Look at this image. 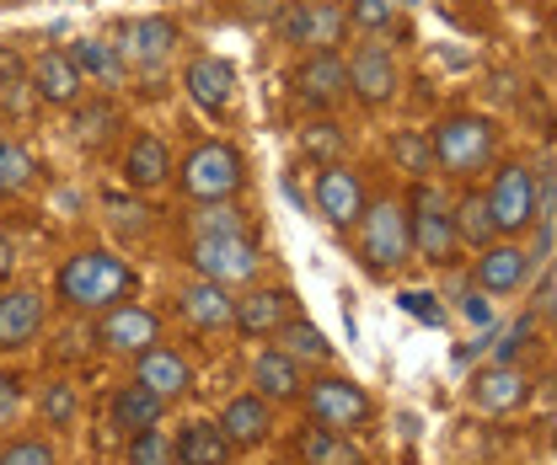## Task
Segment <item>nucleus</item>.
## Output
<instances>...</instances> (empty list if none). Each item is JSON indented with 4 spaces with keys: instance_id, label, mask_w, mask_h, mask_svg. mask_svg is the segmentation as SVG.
Instances as JSON below:
<instances>
[{
    "instance_id": "2f4dec72",
    "label": "nucleus",
    "mask_w": 557,
    "mask_h": 465,
    "mask_svg": "<svg viewBox=\"0 0 557 465\" xmlns=\"http://www.w3.org/2000/svg\"><path fill=\"white\" fill-rule=\"evenodd\" d=\"M392 161L403 166V172H413V177H429L434 172V155H429V139L418 129H403L392 139Z\"/></svg>"
},
{
    "instance_id": "79ce46f5",
    "label": "nucleus",
    "mask_w": 557,
    "mask_h": 465,
    "mask_svg": "<svg viewBox=\"0 0 557 465\" xmlns=\"http://www.w3.org/2000/svg\"><path fill=\"white\" fill-rule=\"evenodd\" d=\"M403 305H408V311H413V316H423V322H434V327H440V322H445V311H440V305H434V300H429V294H403Z\"/></svg>"
},
{
    "instance_id": "ddd939ff",
    "label": "nucleus",
    "mask_w": 557,
    "mask_h": 465,
    "mask_svg": "<svg viewBox=\"0 0 557 465\" xmlns=\"http://www.w3.org/2000/svg\"><path fill=\"white\" fill-rule=\"evenodd\" d=\"M317 209H322V219L338 225V230L359 225V214H364V183H359V172L327 161L322 177H317Z\"/></svg>"
},
{
    "instance_id": "f8f14e48",
    "label": "nucleus",
    "mask_w": 557,
    "mask_h": 465,
    "mask_svg": "<svg viewBox=\"0 0 557 465\" xmlns=\"http://www.w3.org/2000/svg\"><path fill=\"white\" fill-rule=\"evenodd\" d=\"M97 342L108 348V353H124V359H139L145 348H156L161 342V322H156V311H145V305H113L108 316H102V327H97Z\"/></svg>"
},
{
    "instance_id": "5701e85b",
    "label": "nucleus",
    "mask_w": 557,
    "mask_h": 465,
    "mask_svg": "<svg viewBox=\"0 0 557 465\" xmlns=\"http://www.w3.org/2000/svg\"><path fill=\"white\" fill-rule=\"evenodd\" d=\"M183 38V27L172 22V16H145V22H135L129 27V43H124V54L135 60V65L156 70L166 54H172V43Z\"/></svg>"
},
{
    "instance_id": "2eb2a0df",
    "label": "nucleus",
    "mask_w": 557,
    "mask_h": 465,
    "mask_svg": "<svg viewBox=\"0 0 557 465\" xmlns=\"http://www.w3.org/2000/svg\"><path fill=\"white\" fill-rule=\"evenodd\" d=\"M531 278V252L515 241H487L478 257V289L483 294H520Z\"/></svg>"
},
{
    "instance_id": "20e7f679",
    "label": "nucleus",
    "mask_w": 557,
    "mask_h": 465,
    "mask_svg": "<svg viewBox=\"0 0 557 465\" xmlns=\"http://www.w3.org/2000/svg\"><path fill=\"white\" fill-rule=\"evenodd\" d=\"M487 199V214H493V230L498 236H525L536 219H542V188H536V172L531 166H498L493 177V193Z\"/></svg>"
},
{
    "instance_id": "412c9836",
    "label": "nucleus",
    "mask_w": 557,
    "mask_h": 465,
    "mask_svg": "<svg viewBox=\"0 0 557 465\" xmlns=\"http://www.w3.org/2000/svg\"><path fill=\"white\" fill-rule=\"evenodd\" d=\"M472 397H478L483 412H515V406H525V397H531V380L515 364H493V369H483L472 380Z\"/></svg>"
},
{
    "instance_id": "f704fd0d",
    "label": "nucleus",
    "mask_w": 557,
    "mask_h": 465,
    "mask_svg": "<svg viewBox=\"0 0 557 465\" xmlns=\"http://www.w3.org/2000/svg\"><path fill=\"white\" fill-rule=\"evenodd\" d=\"M397 5H403V0H348V22L364 27V33H375V27H392Z\"/></svg>"
},
{
    "instance_id": "473e14b6",
    "label": "nucleus",
    "mask_w": 557,
    "mask_h": 465,
    "mask_svg": "<svg viewBox=\"0 0 557 465\" xmlns=\"http://www.w3.org/2000/svg\"><path fill=\"white\" fill-rule=\"evenodd\" d=\"M65 60L81 70V80H86V75H113V49H108L102 38H75L65 49Z\"/></svg>"
},
{
    "instance_id": "a211bd4d",
    "label": "nucleus",
    "mask_w": 557,
    "mask_h": 465,
    "mask_svg": "<svg viewBox=\"0 0 557 465\" xmlns=\"http://www.w3.org/2000/svg\"><path fill=\"white\" fill-rule=\"evenodd\" d=\"M183 86H188V97L205 108L209 118L231 113V102H236V70L225 65V60H214V54L194 60V65H188V75H183Z\"/></svg>"
},
{
    "instance_id": "a878e982",
    "label": "nucleus",
    "mask_w": 557,
    "mask_h": 465,
    "mask_svg": "<svg viewBox=\"0 0 557 465\" xmlns=\"http://www.w3.org/2000/svg\"><path fill=\"white\" fill-rule=\"evenodd\" d=\"M161 412H166V401L156 397V391H145V386H119V397H113V428H124V433H145V428H156L161 423Z\"/></svg>"
},
{
    "instance_id": "a19ab883",
    "label": "nucleus",
    "mask_w": 557,
    "mask_h": 465,
    "mask_svg": "<svg viewBox=\"0 0 557 465\" xmlns=\"http://www.w3.org/2000/svg\"><path fill=\"white\" fill-rule=\"evenodd\" d=\"M16 406H22V386H16V375H0V428L16 417Z\"/></svg>"
},
{
    "instance_id": "7ed1b4c3",
    "label": "nucleus",
    "mask_w": 557,
    "mask_h": 465,
    "mask_svg": "<svg viewBox=\"0 0 557 465\" xmlns=\"http://www.w3.org/2000/svg\"><path fill=\"white\" fill-rule=\"evenodd\" d=\"M177 188L194 203H231L247 188V161L236 144L205 139L199 150H188V161L177 166Z\"/></svg>"
},
{
    "instance_id": "f03ea898",
    "label": "nucleus",
    "mask_w": 557,
    "mask_h": 465,
    "mask_svg": "<svg viewBox=\"0 0 557 465\" xmlns=\"http://www.w3.org/2000/svg\"><path fill=\"white\" fill-rule=\"evenodd\" d=\"M423 139H429L434 166L450 172V177L483 172L487 161H493V150H498V129H493L487 118H478V113H450V118H440Z\"/></svg>"
},
{
    "instance_id": "4468645a",
    "label": "nucleus",
    "mask_w": 557,
    "mask_h": 465,
    "mask_svg": "<svg viewBox=\"0 0 557 465\" xmlns=\"http://www.w3.org/2000/svg\"><path fill=\"white\" fill-rule=\"evenodd\" d=\"M44 332V294L38 289H5L0 294V353H22Z\"/></svg>"
},
{
    "instance_id": "393cba45",
    "label": "nucleus",
    "mask_w": 557,
    "mask_h": 465,
    "mask_svg": "<svg viewBox=\"0 0 557 465\" xmlns=\"http://www.w3.org/2000/svg\"><path fill=\"white\" fill-rule=\"evenodd\" d=\"M252 386H258L263 401H295L300 397V364H295L284 348H269V353H258V364H252Z\"/></svg>"
},
{
    "instance_id": "ea45409f",
    "label": "nucleus",
    "mask_w": 557,
    "mask_h": 465,
    "mask_svg": "<svg viewBox=\"0 0 557 465\" xmlns=\"http://www.w3.org/2000/svg\"><path fill=\"white\" fill-rule=\"evenodd\" d=\"M108 124H119V113H113L108 102H97L91 113H81V118H75V134H81V139H102Z\"/></svg>"
},
{
    "instance_id": "09e8293b",
    "label": "nucleus",
    "mask_w": 557,
    "mask_h": 465,
    "mask_svg": "<svg viewBox=\"0 0 557 465\" xmlns=\"http://www.w3.org/2000/svg\"><path fill=\"white\" fill-rule=\"evenodd\" d=\"M11 5H16V0H11Z\"/></svg>"
},
{
    "instance_id": "7c9ffc66",
    "label": "nucleus",
    "mask_w": 557,
    "mask_h": 465,
    "mask_svg": "<svg viewBox=\"0 0 557 465\" xmlns=\"http://www.w3.org/2000/svg\"><path fill=\"white\" fill-rule=\"evenodd\" d=\"M38 177V166H33V155L22 150V144H11V139H0V199H16L27 183Z\"/></svg>"
},
{
    "instance_id": "9d476101",
    "label": "nucleus",
    "mask_w": 557,
    "mask_h": 465,
    "mask_svg": "<svg viewBox=\"0 0 557 465\" xmlns=\"http://www.w3.org/2000/svg\"><path fill=\"white\" fill-rule=\"evenodd\" d=\"M289 86H295V97H300L306 108H333V102L348 97V60L338 49H317V54H306V60L295 65Z\"/></svg>"
},
{
    "instance_id": "de8ad7c7",
    "label": "nucleus",
    "mask_w": 557,
    "mask_h": 465,
    "mask_svg": "<svg viewBox=\"0 0 557 465\" xmlns=\"http://www.w3.org/2000/svg\"><path fill=\"white\" fill-rule=\"evenodd\" d=\"M289 5H295V0H289Z\"/></svg>"
},
{
    "instance_id": "49530a36",
    "label": "nucleus",
    "mask_w": 557,
    "mask_h": 465,
    "mask_svg": "<svg viewBox=\"0 0 557 465\" xmlns=\"http://www.w3.org/2000/svg\"><path fill=\"white\" fill-rule=\"evenodd\" d=\"M166 465H183V461H166Z\"/></svg>"
},
{
    "instance_id": "b1692460",
    "label": "nucleus",
    "mask_w": 557,
    "mask_h": 465,
    "mask_svg": "<svg viewBox=\"0 0 557 465\" xmlns=\"http://www.w3.org/2000/svg\"><path fill=\"white\" fill-rule=\"evenodd\" d=\"M124 177H129V188H161V183L172 177V150H166V139L139 134L135 144H129V155H124Z\"/></svg>"
},
{
    "instance_id": "e433bc0d",
    "label": "nucleus",
    "mask_w": 557,
    "mask_h": 465,
    "mask_svg": "<svg viewBox=\"0 0 557 465\" xmlns=\"http://www.w3.org/2000/svg\"><path fill=\"white\" fill-rule=\"evenodd\" d=\"M300 150H306V155H317V161H333V155L344 150V134L333 129V124H306V134H300Z\"/></svg>"
},
{
    "instance_id": "39448f33",
    "label": "nucleus",
    "mask_w": 557,
    "mask_h": 465,
    "mask_svg": "<svg viewBox=\"0 0 557 465\" xmlns=\"http://www.w3.org/2000/svg\"><path fill=\"white\" fill-rule=\"evenodd\" d=\"M408 236H413V252L423 263H456L461 252V236H456V219H450V203L440 199L429 183H418L413 199H408Z\"/></svg>"
},
{
    "instance_id": "58836bf2",
    "label": "nucleus",
    "mask_w": 557,
    "mask_h": 465,
    "mask_svg": "<svg viewBox=\"0 0 557 465\" xmlns=\"http://www.w3.org/2000/svg\"><path fill=\"white\" fill-rule=\"evenodd\" d=\"M225 230H242V214L231 203H209L199 209V236H225Z\"/></svg>"
},
{
    "instance_id": "0eeeda50",
    "label": "nucleus",
    "mask_w": 557,
    "mask_h": 465,
    "mask_svg": "<svg viewBox=\"0 0 557 465\" xmlns=\"http://www.w3.org/2000/svg\"><path fill=\"white\" fill-rule=\"evenodd\" d=\"M306 412H311L317 428L354 433V428H364V423L375 417V401L364 397L354 380H344V375H322V380L306 386Z\"/></svg>"
},
{
    "instance_id": "f3484780",
    "label": "nucleus",
    "mask_w": 557,
    "mask_h": 465,
    "mask_svg": "<svg viewBox=\"0 0 557 465\" xmlns=\"http://www.w3.org/2000/svg\"><path fill=\"white\" fill-rule=\"evenodd\" d=\"M135 380L145 391H156L161 401H177L188 397V386H194V369H188V359L183 353H172V348H145L135 359Z\"/></svg>"
},
{
    "instance_id": "bb28decb",
    "label": "nucleus",
    "mask_w": 557,
    "mask_h": 465,
    "mask_svg": "<svg viewBox=\"0 0 557 465\" xmlns=\"http://www.w3.org/2000/svg\"><path fill=\"white\" fill-rule=\"evenodd\" d=\"M172 461L183 465H225L231 461V444H225V433L214 428V423H188L183 433H177V450H172Z\"/></svg>"
},
{
    "instance_id": "9b49d317",
    "label": "nucleus",
    "mask_w": 557,
    "mask_h": 465,
    "mask_svg": "<svg viewBox=\"0 0 557 465\" xmlns=\"http://www.w3.org/2000/svg\"><path fill=\"white\" fill-rule=\"evenodd\" d=\"M397 86H403V70L392 60V49L364 43V49L348 60V91H354L364 108H386V102L397 97Z\"/></svg>"
},
{
    "instance_id": "6ab92c4d",
    "label": "nucleus",
    "mask_w": 557,
    "mask_h": 465,
    "mask_svg": "<svg viewBox=\"0 0 557 465\" xmlns=\"http://www.w3.org/2000/svg\"><path fill=\"white\" fill-rule=\"evenodd\" d=\"M214 428L225 433L231 450H258V444L274 433V412H269V401L263 397H236L225 412H220Z\"/></svg>"
},
{
    "instance_id": "dca6fc26",
    "label": "nucleus",
    "mask_w": 557,
    "mask_h": 465,
    "mask_svg": "<svg viewBox=\"0 0 557 465\" xmlns=\"http://www.w3.org/2000/svg\"><path fill=\"white\" fill-rule=\"evenodd\" d=\"M289 316H295V294L289 289H252L247 300H236L231 327L242 337H274Z\"/></svg>"
},
{
    "instance_id": "6e6552de",
    "label": "nucleus",
    "mask_w": 557,
    "mask_h": 465,
    "mask_svg": "<svg viewBox=\"0 0 557 465\" xmlns=\"http://www.w3.org/2000/svg\"><path fill=\"white\" fill-rule=\"evenodd\" d=\"M188 263H194L199 278H214V284H242V278H252V273H258L263 252H258V241H252V236L225 230V236H199V241H194V252H188Z\"/></svg>"
},
{
    "instance_id": "c756f323",
    "label": "nucleus",
    "mask_w": 557,
    "mask_h": 465,
    "mask_svg": "<svg viewBox=\"0 0 557 465\" xmlns=\"http://www.w3.org/2000/svg\"><path fill=\"white\" fill-rule=\"evenodd\" d=\"M450 219H456V236L467 241V247H487L498 230H493V214H487V199L483 193H467V199L450 209Z\"/></svg>"
},
{
    "instance_id": "cd10ccee",
    "label": "nucleus",
    "mask_w": 557,
    "mask_h": 465,
    "mask_svg": "<svg viewBox=\"0 0 557 465\" xmlns=\"http://www.w3.org/2000/svg\"><path fill=\"white\" fill-rule=\"evenodd\" d=\"M295 450L306 465H364V455L348 444V433H333V428H306Z\"/></svg>"
},
{
    "instance_id": "c9c22d12",
    "label": "nucleus",
    "mask_w": 557,
    "mask_h": 465,
    "mask_svg": "<svg viewBox=\"0 0 557 465\" xmlns=\"http://www.w3.org/2000/svg\"><path fill=\"white\" fill-rule=\"evenodd\" d=\"M166 461H172V444L161 439V428L129 433V465H166Z\"/></svg>"
},
{
    "instance_id": "aec40b11",
    "label": "nucleus",
    "mask_w": 557,
    "mask_h": 465,
    "mask_svg": "<svg viewBox=\"0 0 557 465\" xmlns=\"http://www.w3.org/2000/svg\"><path fill=\"white\" fill-rule=\"evenodd\" d=\"M27 86L38 91V102H49V108H70L75 97H81V70L65 60V49H44L33 70H27Z\"/></svg>"
},
{
    "instance_id": "423d86ee",
    "label": "nucleus",
    "mask_w": 557,
    "mask_h": 465,
    "mask_svg": "<svg viewBox=\"0 0 557 465\" xmlns=\"http://www.w3.org/2000/svg\"><path fill=\"white\" fill-rule=\"evenodd\" d=\"M359 225H364V263L375 267V273H392V267H403L413 257V236H408V203L403 199H381L375 209L364 203V214H359Z\"/></svg>"
},
{
    "instance_id": "72a5a7b5",
    "label": "nucleus",
    "mask_w": 557,
    "mask_h": 465,
    "mask_svg": "<svg viewBox=\"0 0 557 465\" xmlns=\"http://www.w3.org/2000/svg\"><path fill=\"white\" fill-rule=\"evenodd\" d=\"M38 412H44V423H49V428H70V423H75V412H81V401H75V391H70L65 380H49V386H44V397H38Z\"/></svg>"
},
{
    "instance_id": "f257e3e1",
    "label": "nucleus",
    "mask_w": 557,
    "mask_h": 465,
    "mask_svg": "<svg viewBox=\"0 0 557 465\" xmlns=\"http://www.w3.org/2000/svg\"><path fill=\"white\" fill-rule=\"evenodd\" d=\"M54 294L70 311H113L135 294V267L113 252H75L54 278Z\"/></svg>"
},
{
    "instance_id": "4be33fe9",
    "label": "nucleus",
    "mask_w": 557,
    "mask_h": 465,
    "mask_svg": "<svg viewBox=\"0 0 557 465\" xmlns=\"http://www.w3.org/2000/svg\"><path fill=\"white\" fill-rule=\"evenodd\" d=\"M231 311H236V300H231L225 284H214V278H199V284L183 289V316H188L194 327H205V332H225V327H231Z\"/></svg>"
},
{
    "instance_id": "1a4fd4ad",
    "label": "nucleus",
    "mask_w": 557,
    "mask_h": 465,
    "mask_svg": "<svg viewBox=\"0 0 557 465\" xmlns=\"http://www.w3.org/2000/svg\"><path fill=\"white\" fill-rule=\"evenodd\" d=\"M348 33V11L333 0H295L289 16H284V38L300 43V49H338Z\"/></svg>"
},
{
    "instance_id": "c85d7f7f",
    "label": "nucleus",
    "mask_w": 557,
    "mask_h": 465,
    "mask_svg": "<svg viewBox=\"0 0 557 465\" xmlns=\"http://www.w3.org/2000/svg\"><path fill=\"white\" fill-rule=\"evenodd\" d=\"M274 337L284 342V353H289V359H317V364H327V359H333V342L322 337V327H311L306 316H289Z\"/></svg>"
},
{
    "instance_id": "a18cd8bd",
    "label": "nucleus",
    "mask_w": 557,
    "mask_h": 465,
    "mask_svg": "<svg viewBox=\"0 0 557 465\" xmlns=\"http://www.w3.org/2000/svg\"><path fill=\"white\" fill-rule=\"evenodd\" d=\"M11 273H16V241H11V236H0V284H5Z\"/></svg>"
},
{
    "instance_id": "c03bdc74",
    "label": "nucleus",
    "mask_w": 557,
    "mask_h": 465,
    "mask_svg": "<svg viewBox=\"0 0 557 465\" xmlns=\"http://www.w3.org/2000/svg\"><path fill=\"white\" fill-rule=\"evenodd\" d=\"M525 337H531V327L520 322V327H509V337H504V348H498V364H509L520 348H525Z\"/></svg>"
},
{
    "instance_id": "4c0bfd02",
    "label": "nucleus",
    "mask_w": 557,
    "mask_h": 465,
    "mask_svg": "<svg viewBox=\"0 0 557 465\" xmlns=\"http://www.w3.org/2000/svg\"><path fill=\"white\" fill-rule=\"evenodd\" d=\"M0 465H54V450L44 439H11L0 450Z\"/></svg>"
},
{
    "instance_id": "37998d69",
    "label": "nucleus",
    "mask_w": 557,
    "mask_h": 465,
    "mask_svg": "<svg viewBox=\"0 0 557 465\" xmlns=\"http://www.w3.org/2000/svg\"><path fill=\"white\" fill-rule=\"evenodd\" d=\"M461 311H467V322H472V327H487V322H493V305L483 300V289H472Z\"/></svg>"
}]
</instances>
